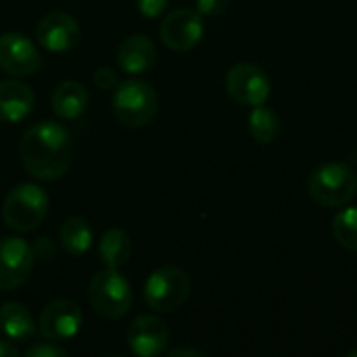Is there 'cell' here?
I'll return each instance as SVG.
<instances>
[{"label": "cell", "mask_w": 357, "mask_h": 357, "mask_svg": "<svg viewBox=\"0 0 357 357\" xmlns=\"http://www.w3.org/2000/svg\"><path fill=\"white\" fill-rule=\"evenodd\" d=\"M94 84L100 88V90H113L117 88V71L111 69V67H98L94 71Z\"/></svg>", "instance_id": "24"}, {"label": "cell", "mask_w": 357, "mask_h": 357, "mask_svg": "<svg viewBox=\"0 0 357 357\" xmlns=\"http://www.w3.org/2000/svg\"><path fill=\"white\" fill-rule=\"evenodd\" d=\"M31 251H33V259L36 261H52L54 255H56V245L50 238L40 236V238L33 241Z\"/></svg>", "instance_id": "22"}, {"label": "cell", "mask_w": 357, "mask_h": 357, "mask_svg": "<svg viewBox=\"0 0 357 357\" xmlns=\"http://www.w3.org/2000/svg\"><path fill=\"white\" fill-rule=\"evenodd\" d=\"M33 251L23 238H0V291L10 293L23 287L33 268Z\"/></svg>", "instance_id": "9"}, {"label": "cell", "mask_w": 357, "mask_h": 357, "mask_svg": "<svg viewBox=\"0 0 357 357\" xmlns=\"http://www.w3.org/2000/svg\"><path fill=\"white\" fill-rule=\"evenodd\" d=\"M27 357H67V351L59 345H54L52 341H46V343H36V345H29Z\"/></svg>", "instance_id": "23"}, {"label": "cell", "mask_w": 357, "mask_h": 357, "mask_svg": "<svg viewBox=\"0 0 357 357\" xmlns=\"http://www.w3.org/2000/svg\"><path fill=\"white\" fill-rule=\"evenodd\" d=\"M249 130L251 136L261 142V144H272L278 134H280V117L276 115V111H272L266 105H257L251 107V115H249Z\"/></svg>", "instance_id": "20"}, {"label": "cell", "mask_w": 357, "mask_h": 357, "mask_svg": "<svg viewBox=\"0 0 357 357\" xmlns=\"http://www.w3.org/2000/svg\"><path fill=\"white\" fill-rule=\"evenodd\" d=\"M88 107V92L77 82H61L52 92V111L59 119H77Z\"/></svg>", "instance_id": "17"}, {"label": "cell", "mask_w": 357, "mask_h": 357, "mask_svg": "<svg viewBox=\"0 0 357 357\" xmlns=\"http://www.w3.org/2000/svg\"><path fill=\"white\" fill-rule=\"evenodd\" d=\"M155 56H157L155 44L142 33L126 38L117 48V65L123 73L130 75L149 71L155 63Z\"/></svg>", "instance_id": "15"}, {"label": "cell", "mask_w": 357, "mask_h": 357, "mask_svg": "<svg viewBox=\"0 0 357 357\" xmlns=\"http://www.w3.org/2000/svg\"><path fill=\"white\" fill-rule=\"evenodd\" d=\"M307 192L322 207H345L357 197V172L349 163H324L310 176Z\"/></svg>", "instance_id": "2"}, {"label": "cell", "mask_w": 357, "mask_h": 357, "mask_svg": "<svg viewBox=\"0 0 357 357\" xmlns=\"http://www.w3.org/2000/svg\"><path fill=\"white\" fill-rule=\"evenodd\" d=\"M19 356V349L13 341L8 339H0V357H17Z\"/></svg>", "instance_id": "27"}, {"label": "cell", "mask_w": 357, "mask_h": 357, "mask_svg": "<svg viewBox=\"0 0 357 357\" xmlns=\"http://www.w3.org/2000/svg\"><path fill=\"white\" fill-rule=\"evenodd\" d=\"M190 276L178 266L157 268L144 282V301L159 314L178 312L190 297Z\"/></svg>", "instance_id": "4"}, {"label": "cell", "mask_w": 357, "mask_h": 357, "mask_svg": "<svg viewBox=\"0 0 357 357\" xmlns=\"http://www.w3.org/2000/svg\"><path fill=\"white\" fill-rule=\"evenodd\" d=\"M159 98L151 84L142 79H126L113 92V113L128 128H142L157 115Z\"/></svg>", "instance_id": "5"}, {"label": "cell", "mask_w": 357, "mask_h": 357, "mask_svg": "<svg viewBox=\"0 0 357 357\" xmlns=\"http://www.w3.org/2000/svg\"><path fill=\"white\" fill-rule=\"evenodd\" d=\"M0 331L13 343H27L36 337L38 326L23 303L8 301L0 307Z\"/></svg>", "instance_id": "16"}, {"label": "cell", "mask_w": 357, "mask_h": 357, "mask_svg": "<svg viewBox=\"0 0 357 357\" xmlns=\"http://www.w3.org/2000/svg\"><path fill=\"white\" fill-rule=\"evenodd\" d=\"M230 0H197V10L207 17H218L228 8Z\"/></svg>", "instance_id": "25"}, {"label": "cell", "mask_w": 357, "mask_h": 357, "mask_svg": "<svg viewBox=\"0 0 357 357\" xmlns=\"http://www.w3.org/2000/svg\"><path fill=\"white\" fill-rule=\"evenodd\" d=\"M50 199L46 190L38 184H17L8 190L4 205H2V218L4 224L15 232H31L36 230L46 213H48Z\"/></svg>", "instance_id": "3"}, {"label": "cell", "mask_w": 357, "mask_h": 357, "mask_svg": "<svg viewBox=\"0 0 357 357\" xmlns=\"http://www.w3.org/2000/svg\"><path fill=\"white\" fill-rule=\"evenodd\" d=\"M82 310L71 299H54L44 305L38 318V331L46 341L65 343L82 328Z\"/></svg>", "instance_id": "8"}, {"label": "cell", "mask_w": 357, "mask_h": 357, "mask_svg": "<svg viewBox=\"0 0 357 357\" xmlns=\"http://www.w3.org/2000/svg\"><path fill=\"white\" fill-rule=\"evenodd\" d=\"M333 234L343 249L357 251V207H345L335 215Z\"/></svg>", "instance_id": "21"}, {"label": "cell", "mask_w": 357, "mask_h": 357, "mask_svg": "<svg viewBox=\"0 0 357 357\" xmlns=\"http://www.w3.org/2000/svg\"><path fill=\"white\" fill-rule=\"evenodd\" d=\"M40 52L33 42L17 31H8L0 36V67L15 75L25 77L40 69Z\"/></svg>", "instance_id": "12"}, {"label": "cell", "mask_w": 357, "mask_h": 357, "mask_svg": "<svg viewBox=\"0 0 357 357\" xmlns=\"http://www.w3.org/2000/svg\"><path fill=\"white\" fill-rule=\"evenodd\" d=\"M169 357H205L203 351H197V349H172L167 351Z\"/></svg>", "instance_id": "28"}, {"label": "cell", "mask_w": 357, "mask_h": 357, "mask_svg": "<svg viewBox=\"0 0 357 357\" xmlns=\"http://www.w3.org/2000/svg\"><path fill=\"white\" fill-rule=\"evenodd\" d=\"M349 357H357V349L356 351H351V354H349Z\"/></svg>", "instance_id": "29"}, {"label": "cell", "mask_w": 357, "mask_h": 357, "mask_svg": "<svg viewBox=\"0 0 357 357\" xmlns=\"http://www.w3.org/2000/svg\"><path fill=\"white\" fill-rule=\"evenodd\" d=\"M270 77L255 63H238L226 75V92L243 107L266 105L270 98Z\"/></svg>", "instance_id": "7"}, {"label": "cell", "mask_w": 357, "mask_h": 357, "mask_svg": "<svg viewBox=\"0 0 357 357\" xmlns=\"http://www.w3.org/2000/svg\"><path fill=\"white\" fill-rule=\"evenodd\" d=\"M130 255H132V241L123 230L111 228L102 234L98 243V257L109 270H119L121 266H126Z\"/></svg>", "instance_id": "18"}, {"label": "cell", "mask_w": 357, "mask_h": 357, "mask_svg": "<svg viewBox=\"0 0 357 357\" xmlns=\"http://www.w3.org/2000/svg\"><path fill=\"white\" fill-rule=\"evenodd\" d=\"M128 347L134 356L155 357L161 356L169 343V328L157 316H138L128 333H126Z\"/></svg>", "instance_id": "11"}, {"label": "cell", "mask_w": 357, "mask_h": 357, "mask_svg": "<svg viewBox=\"0 0 357 357\" xmlns=\"http://www.w3.org/2000/svg\"><path fill=\"white\" fill-rule=\"evenodd\" d=\"M73 142L65 126L56 121H40L31 126L19 142L23 167L38 180H59L71 165Z\"/></svg>", "instance_id": "1"}, {"label": "cell", "mask_w": 357, "mask_h": 357, "mask_svg": "<svg viewBox=\"0 0 357 357\" xmlns=\"http://www.w3.org/2000/svg\"><path fill=\"white\" fill-rule=\"evenodd\" d=\"M88 301L98 316L117 320L132 307V289L117 270L107 268L92 276L88 284Z\"/></svg>", "instance_id": "6"}, {"label": "cell", "mask_w": 357, "mask_h": 357, "mask_svg": "<svg viewBox=\"0 0 357 357\" xmlns=\"http://www.w3.org/2000/svg\"><path fill=\"white\" fill-rule=\"evenodd\" d=\"M36 38L50 52H67L79 40V25L67 13H50L38 23Z\"/></svg>", "instance_id": "13"}, {"label": "cell", "mask_w": 357, "mask_h": 357, "mask_svg": "<svg viewBox=\"0 0 357 357\" xmlns=\"http://www.w3.org/2000/svg\"><path fill=\"white\" fill-rule=\"evenodd\" d=\"M161 40L167 48L172 50H190L195 48L203 33H205V27H203V19H201V13L199 10H192V8H178V10H172L163 23H161Z\"/></svg>", "instance_id": "10"}, {"label": "cell", "mask_w": 357, "mask_h": 357, "mask_svg": "<svg viewBox=\"0 0 357 357\" xmlns=\"http://www.w3.org/2000/svg\"><path fill=\"white\" fill-rule=\"evenodd\" d=\"M59 241H61V247L69 255H73V257L84 255L92 245V228H90L88 220H84L79 215L67 218L59 230Z\"/></svg>", "instance_id": "19"}, {"label": "cell", "mask_w": 357, "mask_h": 357, "mask_svg": "<svg viewBox=\"0 0 357 357\" xmlns=\"http://www.w3.org/2000/svg\"><path fill=\"white\" fill-rule=\"evenodd\" d=\"M167 2L169 0H138V10L149 17V19H155L159 17L165 8H167Z\"/></svg>", "instance_id": "26"}, {"label": "cell", "mask_w": 357, "mask_h": 357, "mask_svg": "<svg viewBox=\"0 0 357 357\" xmlns=\"http://www.w3.org/2000/svg\"><path fill=\"white\" fill-rule=\"evenodd\" d=\"M36 105L33 90L19 79L0 82V121L17 123L25 119Z\"/></svg>", "instance_id": "14"}]
</instances>
